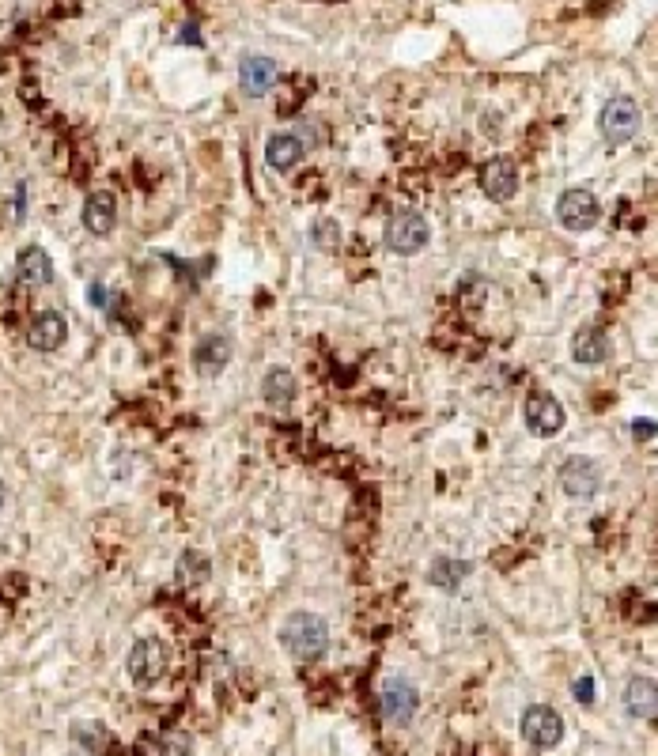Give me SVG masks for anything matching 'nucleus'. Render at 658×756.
<instances>
[{
  "mask_svg": "<svg viewBox=\"0 0 658 756\" xmlns=\"http://www.w3.org/2000/svg\"><path fill=\"white\" fill-rule=\"evenodd\" d=\"M280 643H284V651L292 654L295 662H318L329 647V624L318 613L295 609L280 624Z\"/></svg>",
  "mask_w": 658,
  "mask_h": 756,
  "instance_id": "f257e3e1",
  "label": "nucleus"
},
{
  "mask_svg": "<svg viewBox=\"0 0 658 756\" xmlns=\"http://www.w3.org/2000/svg\"><path fill=\"white\" fill-rule=\"evenodd\" d=\"M171 670V647L159 639H140L125 658V673L137 688H156Z\"/></svg>",
  "mask_w": 658,
  "mask_h": 756,
  "instance_id": "f03ea898",
  "label": "nucleus"
},
{
  "mask_svg": "<svg viewBox=\"0 0 658 756\" xmlns=\"http://www.w3.org/2000/svg\"><path fill=\"white\" fill-rule=\"evenodd\" d=\"M519 730L526 745H534L537 753H549V749H556V745L564 741V715H560L556 707L530 704L522 711Z\"/></svg>",
  "mask_w": 658,
  "mask_h": 756,
  "instance_id": "7ed1b4c3",
  "label": "nucleus"
},
{
  "mask_svg": "<svg viewBox=\"0 0 658 756\" xmlns=\"http://www.w3.org/2000/svg\"><path fill=\"white\" fill-rule=\"evenodd\" d=\"M432 242V227H428V220L420 216V212H394L390 220H386V246L394 250V254H401V258H413V254H420L424 246Z\"/></svg>",
  "mask_w": 658,
  "mask_h": 756,
  "instance_id": "20e7f679",
  "label": "nucleus"
},
{
  "mask_svg": "<svg viewBox=\"0 0 658 756\" xmlns=\"http://www.w3.org/2000/svg\"><path fill=\"white\" fill-rule=\"evenodd\" d=\"M643 125V110L636 99H628V95H617V99H609L606 106H602V118H598V129H602V137H606V144H628V140L640 133Z\"/></svg>",
  "mask_w": 658,
  "mask_h": 756,
  "instance_id": "39448f33",
  "label": "nucleus"
},
{
  "mask_svg": "<svg viewBox=\"0 0 658 756\" xmlns=\"http://www.w3.org/2000/svg\"><path fill=\"white\" fill-rule=\"evenodd\" d=\"M556 220L568 227V231H590V227L602 220V205H598L594 189L587 186L564 189L560 201H556Z\"/></svg>",
  "mask_w": 658,
  "mask_h": 756,
  "instance_id": "423d86ee",
  "label": "nucleus"
},
{
  "mask_svg": "<svg viewBox=\"0 0 658 756\" xmlns=\"http://www.w3.org/2000/svg\"><path fill=\"white\" fill-rule=\"evenodd\" d=\"M522 420H526V428L534 431L537 439H553V435L564 431L568 413H564V405H560L553 394L534 390V394L526 397V405H522Z\"/></svg>",
  "mask_w": 658,
  "mask_h": 756,
  "instance_id": "0eeeda50",
  "label": "nucleus"
},
{
  "mask_svg": "<svg viewBox=\"0 0 658 756\" xmlns=\"http://www.w3.org/2000/svg\"><path fill=\"white\" fill-rule=\"evenodd\" d=\"M382 719L390 722V726H409V722L416 719V711H420V692H416V685L409 681V677H390L386 685H382Z\"/></svg>",
  "mask_w": 658,
  "mask_h": 756,
  "instance_id": "6e6552de",
  "label": "nucleus"
},
{
  "mask_svg": "<svg viewBox=\"0 0 658 756\" xmlns=\"http://www.w3.org/2000/svg\"><path fill=\"white\" fill-rule=\"evenodd\" d=\"M481 189L488 201H511L519 189V163L511 155H496L481 167Z\"/></svg>",
  "mask_w": 658,
  "mask_h": 756,
  "instance_id": "1a4fd4ad",
  "label": "nucleus"
},
{
  "mask_svg": "<svg viewBox=\"0 0 658 756\" xmlns=\"http://www.w3.org/2000/svg\"><path fill=\"white\" fill-rule=\"evenodd\" d=\"M560 488L572 499L598 496V488H602V469H598V462H590V458H568L564 469H560Z\"/></svg>",
  "mask_w": 658,
  "mask_h": 756,
  "instance_id": "9d476101",
  "label": "nucleus"
},
{
  "mask_svg": "<svg viewBox=\"0 0 658 756\" xmlns=\"http://www.w3.org/2000/svg\"><path fill=\"white\" fill-rule=\"evenodd\" d=\"M27 341H31V348H38V352H57L61 344L69 341V322H65V314H61V310H42L35 322H31V329H27Z\"/></svg>",
  "mask_w": 658,
  "mask_h": 756,
  "instance_id": "9b49d317",
  "label": "nucleus"
},
{
  "mask_svg": "<svg viewBox=\"0 0 658 756\" xmlns=\"http://www.w3.org/2000/svg\"><path fill=\"white\" fill-rule=\"evenodd\" d=\"M280 80V69L273 57H261V53H254V57H243V65H239V84H243L246 95H269L273 91V84Z\"/></svg>",
  "mask_w": 658,
  "mask_h": 756,
  "instance_id": "f8f14e48",
  "label": "nucleus"
},
{
  "mask_svg": "<svg viewBox=\"0 0 658 756\" xmlns=\"http://www.w3.org/2000/svg\"><path fill=\"white\" fill-rule=\"evenodd\" d=\"M114 224H118V201H114V193H110V189H95L84 201V227L91 235L103 239V235L114 231Z\"/></svg>",
  "mask_w": 658,
  "mask_h": 756,
  "instance_id": "ddd939ff",
  "label": "nucleus"
},
{
  "mask_svg": "<svg viewBox=\"0 0 658 756\" xmlns=\"http://www.w3.org/2000/svg\"><path fill=\"white\" fill-rule=\"evenodd\" d=\"M16 280L27 288H42L53 280V261L42 246H23L16 258Z\"/></svg>",
  "mask_w": 658,
  "mask_h": 756,
  "instance_id": "4468645a",
  "label": "nucleus"
},
{
  "mask_svg": "<svg viewBox=\"0 0 658 756\" xmlns=\"http://www.w3.org/2000/svg\"><path fill=\"white\" fill-rule=\"evenodd\" d=\"M295 394H299V386H295L292 371H288V367H269V375H265V382H261V397L269 401V409L288 413Z\"/></svg>",
  "mask_w": 658,
  "mask_h": 756,
  "instance_id": "2eb2a0df",
  "label": "nucleus"
},
{
  "mask_svg": "<svg viewBox=\"0 0 658 756\" xmlns=\"http://www.w3.org/2000/svg\"><path fill=\"white\" fill-rule=\"evenodd\" d=\"M227 363H231V341H227V337L208 333V337L197 341V348H193V367H197L201 375H220Z\"/></svg>",
  "mask_w": 658,
  "mask_h": 756,
  "instance_id": "dca6fc26",
  "label": "nucleus"
},
{
  "mask_svg": "<svg viewBox=\"0 0 658 756\" xmlns=\"http://www.w3.org/2000/svg\"><path fill=\"white\" fill-rule=\"evenodd\" d=\"M303 155H307V148H303V140L295 137V133H277V137H269V144H265V159H269V167L280 174L295 171V167L303 163Z\"/></svg>",
  "mask_w": 658,
  "mask_h": 756,
  "instance_id": "f3484780",
  "label": "nucleus"
},
{
  "mask_svg": "<svg viewBox=\"0 0 658 756\" xmlns=\"http://www.w3.org/2000/svg\"><path fill=\"white\" fill-rule=\"evenodd\" d=\"M613 352V341L602 326H583L572 341V356L579 363H606Z\"/></svg>",
  "mask_w": 658,
  "mask_h": 756,
  "instance_id": "a211bd4d",
  "label": "nucleus"
},
{
  "mask_svg": "<svg viewBox=\"0 0 658 756\" xmlns=\"http://www.w3.org/2000/svg\"><path fill=\"white\" fill-rule=\"evenodd\" d=\"M624 704H628V715L632 719H655V704H658V688L651 677H632L628 681V692H624Z\"/></svg>",
  "mask_w": 658,
  "mask_h": 756,
  "instance_id": "6ab92c4d",
  "label": "nucleus"
},
{
  "mask_svg": "<svg viewBox=\"0 0 658 756\" xmlns=\"http://www.w3.org/2000/svg\"><path fill=\"white\" fill-rule=\"evenodd\" d=\"M174 579L182 586H205L212 579V560H208L205 552L186 549L178 556V564H174Z\"/></svg>",
  "mask_w": 658,
  "mask_h": 756,
  "instance_id": "aec40b11",
  "label": "nucleus"
},
{
  "mask_svg": "<svg viewBox=\"0 0 658 756\" xmlns=\"http://www.w3.org/2000/svg\"><path fill=\"white\" fill-rule=\"evenodd\" d=\"M469 575L466 560H454V556H435L432 567H428V579H432L439 590H454Z\"/></svg>",
  "mask_w": 658,
  "mask_h": 756,
  "instance_id": "412c9836",
  "label": "nucleus"
},
{
  "mask_svg": "<svg viewBox=\"0 0 658 756\" xmlns=\"http://www.w3.org/2000/svg\"><path fill=\"white\" fill-rule=\"evenodd\" d=\"M311 246L322 254H333L341 246V224L337 220H314L311 227Z\"/></svg>",
  "mask_w": 658,
  "mask_h": 756,
  "instance_id": "4be33fe9",
  "label": "nucleus"
},
{
  "mask_svg": "<svg viewBox=\"0 0 658 756\" xmlns=\"http://www.w3.org/2000/svg\"><path fill=\"white\" fill-rule=\"evenodd\" d=\"M193 741L190 734H163V738L148 749V756H190Z\"/></svg>",
  "mask_w": 658,
  "mask_h": 756,
  "instance_id": "5701e85b",
  "label": "nucleus"
},
{
  "mask_svg": "<svg viewBox=\"0 0 658 756\" xmlns=\"http://www.w3.org/2000/svg\"><path fill=\"white\" fill-rule=\"evenodd\" d=\"M632 431H636V439H640V443H651V439H655V420H636Z\"/></svg>",
  "mask_w": 658,
  "mask_h": 756,
  "instance_id": "b1692460",
  "label": "nucleus"
},
{
  "mask_svg": "<svg viewBox=\"0 0 658 756\" xmlns=\"http://www.w3.org/2000/svg\"><path fill=\"white\" fill-rule=\"evenodd\" d=\"M575 696H579L583 704H594V681H590V677H583V681H575Z\"/></svg>",
  "mask_w": 658,
  "mask_h": 756,
  "instance_id": "393cba45",
  "label": "nucleus"
},
{
  "mask_svg": "<svg viewBox=\"0 0 658 756\" xmlns=\"http://www.w3.org/2000/svg\"><path fill=\"white\" fill-rule=\"evenodd\" d=\"M4 503H8V488H4V481H0V511H4Z\"/></svg>",
  "mask_w": 658,
  "mask_h": 756,
  "instance_id": "a878e982",
  "label": "nucleus"
}]
</instances>
